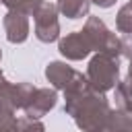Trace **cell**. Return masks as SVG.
<instances>
[{
  "label": "cell",
  "instance_id": "21",
  "mask_svg": "<svg viewBox=\"0 0 132 132\" xmlns=\"http://www.w3.org/2000/svg\"><path fill=\"white\" fill-rule=\"evenodd\" d=\"M130 4H132V0H130Z\"/></svg>",
  "mask_w": 132,
  "mask_h": 132
},
{
  "label": "cell",
  "instance_id": "4",
  "mask_svg": "<svg viewBox=\"0 0 132 132\" xmlns=\"http://www.w3.org/2000/svg\"><path fill=\"white\" fill-rule=\"evenodd\" d=\"M35 19V37L43 43H52L60 37V21H58V8L52 2H41V6L33 14Z\"/></svg>",
  "mask_w": 132,
  "mask_h": 132
},
{
  "label": "cell",
  "instance_id": "15",
  "mask_svg": "<svg viewBox=\"0 0 132 132\" xmlns=\"http://www.w3.org/2000/svg\"><path fill=\"white\" fill-rule=\"evenodd\" d=\"M120 56L132 60V33H124V37L120 39Z\"/></svg>",
  "mask_w": 132,
  "mask_h": 132
},
{
  "label": "cell",
  "instance_id": "2",
  "mask_svg": "<svg viewBox=\"0 0 132 132\" xmlns=\"http://www.w3.org/2000/svg\"><path fill=\"white\" fill-rule=\"evenodd\" d=\"M87 80L99 93L111 91L120 80V56L97 52L87 66Z\"/></svg>",
  "mask_w": 132,
  "mask_h": 132
},
{
  "label": "cell",
  "instance_id": "3",
  "mask_svg": "<svg viewBox=\"0 0 132 132\" xmlns=\"http://www.w3.org/2000/svg\"><path fill=\"white\" fill-rule=\"evenodd\" d=\"M82 31L87 33L93 45V52H105L111 56H120V37H116L99 16H89Z\"/></svg>",
  "mask_w": 132,
  "mask_h": 132
},
{
  "label": "cell",
  "instance_id": "18",
  "mask_svg": "<svg viewBox=\"0 0 132 132\" xmlns=\"http://www.w3.org/2000/svg\"><path fill=\"white\" fill-rule=\"evenodd\" d=\"M0 78H2V70H0Z\"/></svg>",
  "mask_w": 132,
  "mask_h": 132
},
{
  "label": "cell",
  "instance_id": "6",
  "mask_svg": "<svg viewBox=\"0 0 132 132\" xmlns=\"http://www.w3.org/2000/svg\"><path fill=\"white\" fill-rule=\"evenodd\" d=\"M58 101V93L56 89H47V87H41V89H35L31 99L27 101V105L23 107L25 116L27 118H33V120H39L41 116H45L50 109H54Z\"/></svg>",
  "mask_w": 132,
  "mask_h": 132
},
{
  "label": "cell",
  "instance_id": "9",
  "mask_svg": "<svg viewBox=\"0 0 132 132\" xmlns=\"http://www.w3.org/2000/svg\"><path fill=\"white\" fill-rule=\"evenodd\" d=\"M105 132H132V103L128 107H116L109 111Z\"/></svg>",
  "mask_w": 132,
  "mask_h": 132
},
{
  "label": "cell",
  "instance_id": "17",
  "mask_svg": "<svg viewBox=\"0 0 132 132\" xmlns=\"http://www.w3.org/2000/svg\"><path fill=\"white\" fill-rule=\"evenodd\" d=\"M124 80H126V85H128L130 91H132V60H130V66H128V76H126Z\"/></svg>",
  "mask_w": 132,
  "mask_h": 132
},
{
  "label": "cell",
  "instance_id": "8",
  "mask_svg": "<svg viewBox=\"0 0 132 132\" xmlns=\"http://www.w3.org/2000/svg\"><path fill=\"white\" fill-rule=\"evenodd\" d=\"M78 70L70 68L66 62H50L45 66V78L54 85V89H66L70 85V80L76 76Z\"/></svg>",
  "mask_w": 132,
  "mask_h": 132
},
{
  "label": "cell",
  "instance_id": "12",
  "mask_svg": "<svg viewBox=\"0 0 132 132\" xmlns=\"http://www.w3.org/2000/svg\"><path fill=\"white\" fill-rule=\"evenodd\" d=\"M0 132H21L19 118L14 116V109L0 107Z\"/></svg>",
  "mask_w": 132,
  "mask_h": 132
},
{
  "label": "cell",
  "instance_id": "13",
  "mask_svg": "<svg viewBox=\"0 0 132 132\" xmlns=\"http://www.w3.org/2000/svg\"><path fill=\"white\" fill-rule=\"evenodd\" d=\"M116 27L120 33H132V4H124L120 10H118V16H116Z\"/></svg>",
  "mask_w": 132,
  "mask_h": 132
},
{
  "label": "cell",
  "instance_id": "19",
  "mask_svg": "<svg viewBox=\"0 0 132 132\" xmlns=\"http://www.w3.org/2000/svg\"><path fill=\"white\" fill-rule=\"evenodd\" d=\"M0 60H2V52H0Z\"/></svg>",
  "mask_w": 132,
  "mask_h": 132
},
{
  "label": "cell",
  "instance_id": "16",
  "mask_svg": "<svg viewBox=\"0 0 132 132\" xmlns=\"http://www.w3.org/2000/svg\"><path fill=\"white\" fill-rule=\"evenodd\" d=\"M93 4H97L99 8H109V6H113L116 4V0H91Z\"/></svg>",
  "mask_w": 132,
  "mask_h": 132
},
{
  "label": "cell",
  "instance_id": "7",
  "mask_svg": "<svg viewBox=\"0 0 132 132\" xmlns=\"http://www.w3.org/2000/svg\"><path fill=\"white\" fill-rule=\"evenodd\" d=\"M2 25H4L6 39L10 43H23L29 37V19L23 12L8 10L4 14V19H2Z\"/></svg>",
  "mask_w": 132,
  "mask_h": 132
},
{
  "label": "cell",
  "instance_id": "20",
  "mask_svg": "<svg viewBox=\"0 0 132 132\" xmlns=\"http://www.w3.org/2000/svg\"><path fill=\"white\" fill-rule=\"evenodd\" d=\"M0 4H2V0H0Z\"/></svg>",
  "mask_w": 132,
  "mask_h": 132
},
{
  "label": "cell",
  "instance_id": "10",
  "mask_svg": "<svg viewBox=\"0 0 132 132\" xmlns=\"http://www.w3.org/2000/svg\"><path fill=\"white\" fill-rule=\"evenodd\" d=\"M89 6H91V0H58V4H56L58 12L64 14L66 19L89 16Z\"/></svg>",
  "mask_w": 132,
  "mask_h": 132
},
{
  "label": "cell",
  "instance_id": "1",
  "mask_svg": "<svg viewBox=\"0 0 132 132\" xmlns=\"http://www.w3.org/2000/svg\"><path fill=\"white\" fill-rule=\"evenodd\" d=\"M64 111L82 132H103L111 109L105 95L89 85L87 74L76 72L64 89Z\"/></svg>",
  "mask_w": 132,
  "mask_h": 132
},
{
  "label": "cell",
  "instance_id": "5",
  "mask_svg": "<svg viewBox=\"0 0 132 132\" xmlns=\"http://www.w3.org/2000/svg\"><path fill=\"white\" fill-rule=\"evenodd\" d=\"M58 50L66 60H82L93 52V45H91L85 31H72L60 39Z\"/></svg>",
  "mask_w": 132,
  "mask_h": 132
},
{
  "label": "cell",
  "instance_id": "14",
  "mask_svg": "<svg viewBox=\"0 0 132 132\" xmlns=\"http://www.w3.org/2000/svg\"><path fill=\"white\" fill-rule=\"evenodd\" d=\"M19 128H21V132H45V126L39 120H33L27 116L19 120Z\"/></svg>",
  "mask_w": 132,
  "mask_h": 132
},
{
  "label": "cell",
  "instance_id": "11",
  "mask_svg": "<svg viewBox=\"0 0 132 132\" xmlns=\"http://www.w3.org/2000/svg\"><path fill=\"white\" fill-rule=\"evenodd\" d=\"M43 0H2V4L8 8V10H16V12H23L27 16L35 14V10L41 6Z\"/></svg>",
  "mask_w": 132,
  "mask_h": 132
}]
</instances>
